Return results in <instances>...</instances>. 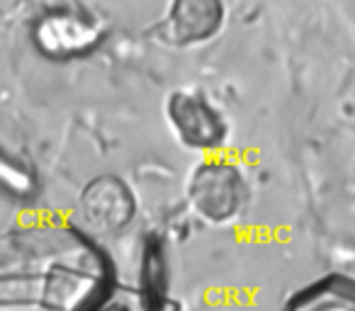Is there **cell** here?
Returning <instances> with one entry per match:
<instances>
[{
    "mask_svg": "<svg viewBox=\"0 0 355 311\" xmlns=\"http://www.w3.org/2000/svg\"><path fill=\"white\" fill-rule=\"evenodd\" d=\"M93 20V15L80 10L54 12L37 27V42L49 54H73L98 39V25Z\"/></svg>",
    "mask_w": 355,
    "mask_h": 311,
    "instance_id": "6da1fadb",
    "label": "cell"
}]
</instances>
